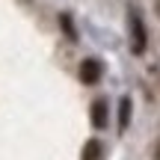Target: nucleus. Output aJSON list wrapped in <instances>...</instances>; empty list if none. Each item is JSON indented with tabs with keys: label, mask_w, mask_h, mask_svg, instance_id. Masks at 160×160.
Instances as JSON below:
<instances>
[{
	"label": "nucleus",
	"mask_w": 160,
	"mask_h": 160,
	"mask_svg": "<svg viewBox=\"0 0 160 160\" xmlns=\"http://www.w3.org/2000/svg\"><path fill=\"white\" fill-rule=\"evenodd\" d=\"M131 48H133V53L145 51V27L137 15H131Z\"/></svg>",
	"instance_id": "obj_1"
},
{
	"label": "nucleus",
	"mask_w": 160,
	"mask_h": 160,
	"mask_svg": "<svg viewBox=\"0 0 160 160\" xmlns=\"http://www.w3.org/2000/svg\"><path fill=\"white\" fill-rule=\"evenodd\" d=\"M80 80L83 83H98L101 80V62L98 59H83L80 62Z\"/></svg>",
	"instance_id": "obj_2"
},
{
	"label": "nucleus",
	"mask_w": 160,
	"mask_h": 160,
	"mask_svg": "<svg viewBox=\"0 0 160 160\" xmlns=\"http://www.w3.org/2000/svg\"><path fill=\"white\" fill-rule=\"evenodd\" d=\"M107 122H110L107 101H104V98H98V101L92 104V125H95V128H107Z\"/></svg>",
	"instance_id": "obj_3"
},
{
	"label": "nucleus",
	"mask_w": 160,
	"mask_h": 160,
	"mask_svg": "<svg viewBox=\"0 0 160 160\" xmlns=\"http://www.w3.org/2000/svg\"><path fill=\"white\" fill-rule=\"evenodd\" d=\"M128 122H131V98H122L119 101V128L125 131Z\"/></svg>",
	"instance_id": "obj_4"
},
{
	"label": "nucleus",
	"mask_w": 160,
	"mask_h": 160,
	"mask_svg": "<svg viewBox=\"0 0 160 160\" xmlns=\"http://www.w3.org/2000/svg\"><path fill=\"white\" fill-rule=\"evenodd\" d=\"M83 160H101V142L98 139H89L83 145Z\"/></svg>",
	"instance_id": "obj_5"
},
{
	"label": "nucleus",
	"mask_w": 160,
	"mask_h": 160,
	"mask_svg": "<svg viewBox=\"0 0 160 160\" xmlns=\"http://www.w3.org/2000/svg\"><path fill=\"white\" fill-rule=\"evenodd\" d=\"M154 160H160V145H157V151H154Z\"/></svg>",
	"instance_id": "obj_6"
}]
</instances>
